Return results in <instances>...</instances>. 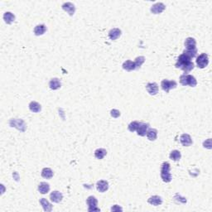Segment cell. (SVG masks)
I'll return each mask as SVG.
<instances>
[{
	"label": "cell",
	"instance_id": "obj_1",
	"mask_svg": "<svg viewBox=\"0 0 212 212\" xmlns=\"http://www.w3.org/2000/svg\"><path fill=\"white\" fill-rule=\"evenodd\" d=\"M175 66L182 70L185 73L190 72L191 70L194 69V64L191 62V58H190L189 56L185 55L183 53L180 55L177 58V62H176Z\"/></svg>",
	"mask_w": 212,
	"mask_h": 212
},
{
	"label": "cell",
	"instance_id": "obj_2",
	"mask_svg": "<svg viewBox=\"0 0 212 212\" xmlns=\"http://www.w3.org/2000/svg\"><path fill=\"white\" fill-rule=\"evenodd\" d=\"M185 47L186 50L183 51V54L188 56L190 58H194L197 55V49H196V42L192 37H188L185 41Z\"/></svg>",
	"mask_w": 212,
	"mask_h": 212
},
{
	"label": "cell",
	"instance_id": "obj_3",
	"mask_svg": "<svg viewBox=\"0 0 212 212\" xmlns=\"http://www.w3.org/2000/svg\"><path fill=\"white\" fill-rule=\"evenodd\" d=\"M171 166L168 162H165L162 164V168H161V177H162V181L168 183L172 181V174L170 172Z\"/></svg>",
	"mask_w": 212,
	"mask_h": 212
},
{
	"label": "cell",
	"instance_id": "obj_4",
	"mask_svg": "<svg viewBox=\"0 0 212 212\" xmlns=\"http://www.w3.org/2000/svg\"><path fill=\"white\" fill-rule=\"evenodd\" d=\"M180 83L184 86L189 85L191 87H195L197 85V81L193 75L184 74L180 76Z\"/></svg>",
	"mask_w": 212,
	"mask_h": 212
},
{
	"label": "cell",
	"instance_id": "obj_5",
	"mask_svg": "<svg viewBox=\"0 0 212 212\" xmlns=\"http://www.w3.org/2000/svg\"><path fill=\"white\" fill-rule=\"evenodd\" d=\"M196 64L197 66L201 69L206 67L209 64V56L206 53H202L196 58Z\"/></svg>",
	"mask_w": 212,
	"mask_h": 212
},
{
	"label": "cell",
	"instance_id": "obj_6",
	"mask_svg": "<svg viewBox=\"0 0 212 212\" xmlns=\"http://www.w3.org/2000/svg\"><path fill=\"white\" fill-rule=\"evenodd\" d=\"M162 89L166 93H168L171 89H175L177 86V84L175 81H168V80H163L161 83Z\"/></svg>",
	"mask_w": 212,
	"mask_h": 212
},
{
	"label": "cell",
	"instance_id": "obj_7",
	"mask_svg": "<svg viewBox=\"0 0 212 212\" xmlns=\"http://www.w3.org/2000/svg\"><path fill=\"white\" fill-rule=\"evenodd\" d=\"M87 205H88V210L89 211H100V210L97 207L98 201L95 196H89L86 200Z\"/></svg>",
	"mask_w": 212,
	"mask_h": 212
},
{
	"label": "cell",
	"instance_id": "obj_8",
	"mask_svg": "<svg viewBox=\"0 0 212 212\" xmlns=\"http://www.w3.org/2000/svg\"><path fill=\"white\" fill-rule=\"evenodd\" d=\"M146 89L151 95H155L158 93V85L155 82H149L146 85Z\"/></svg>",
	"mask_w": 212,
	"mask_h": 212
},
{
	"label": "cell",
	"instance_id": "obj_9",
	"mask_svg": "<svg viewBox=\"0 0 212 212\" xmlns=\"http://www.w3.org/2000/svg\"><path fill=\"white\" fill-rule=\"evenodd\" d=\"M180 142L185 147H189L193 143V141L189 134H183L180 138Z\"/></svg>",
	"mask_w": 212,
	"mask_h": 212
},
{
	"label": "cell",
	"instance_id": "obj_10",
	"mask_svg": "<svg viewBox=\"0 0 212 212\" xmlns=\"http://www.w3.org/2000/svg\"><path fill=\"white\" fill-rule=\"evenodd\" d=\"M51 201L55 202V203H59L62 201L63 199V195L62 192H60L58 191H53L50 195Z\"/></svg>",
	"mask_w": 212,
	"mask_h": 212
},
{
	"label": "cell",
	"instance_id": "obj_11",
	"mask_svg": "<svg viewBox=\"0 0 212 212\" xmlns=\"http://www.w3.org/2000/svg\"><path fill=\"white\" fill-rule=\"evenodd\" d=\"M96 188H97L98 191L103 193L105 192L106 191L109 189V183L108 181H104V180H100L97 182L96 184Z\"/></svg>",
	"mask_w": 212,
	"mask_h": 212
},
{
	"label": "cell",
	"instance_id": "obj_12",
	"mask_svg": "<svg viewBox=\"0 0 212 212\" xmlns=\"http://www.w3.org/2000/svg\"><path fill=\"white\" fill-rule=\"evenodd\" d=\"M166 6L162 3H157L154 5L152 6L151 8V12L154 14H159L164 11Z\"/></svg>",
	"mask_w": 212,
	"mask_h": 212
},
{
	"label": "cell",
	"instance_id": "obj_13",
	"mask_svg": "<svg viewBox=\"0 0 212 212\" xmlns=\"http://www.w3.org/2000/svg\"><path fill=\"white\" fill-rule=\"evenodd\" d=\"M149 129V124L146 123H140L139 127L138 128L137 133L138 135H139L141 137H143V136H146L147 134V132Z\"/></svg>",
	"mask_w": 212,
	"mask_h": 212
},
{
	"label": "cell",
	"instance_id": "obj_14",
	"mask_svg": "<svg viewBox=\"0 0 212 212\" xmlns=\"http://www.w3.org/2000/svg\"><path fill=\"white\" fill-rule=\"evenodd\" d=\"M9 123H10V125H11V127H15V128H17V129H19V130H21V128L19 127V125L22 127L24 130H25V123H24V121L22 119H11L10 120V122H9Z\"/></svg>",
	"mask_w": 212,
	"mask_h": 212
},
{
	"label": "cell",
	"instance_id": "obj_15",
	"mask_svg": "<svg viewBox=\"0 0 212 212\" xmlns=\"http://www.w3.org/2000/svg\"><path fill=\"white\" fill-rule=\"evenodd\" d=\"M62 9L66 12H67L68 13L70 14V16H72L73 14L75 13V7L72 3H65L62 5Z\"/></svg>",
	"mask_w": 212,
	"mask_h": 212
},
{
	"label": "cell",
	"instance_id": "obj_16",
	"mask_svg": "<svg viewBox=\"0 0 212 212\" xmlns=\"http://www.w3.org/2000/svg\"><path fill=\"white\" fill-rule=\"evenodd\" d=\"M120 36H121V30L119 28H113L109 32V38L113 41L118 39Z\"/></svg>",
	"mask_w": 212,
	"mask_h": 212
},
{
	"label": "cell",
	"instance_id": "obj_17",
	"mask_svg": "<svg viewBox=\"0 0 212 212\" xmlns=\"http://www.w3.org/2000/svg\"><path fill=\"white\" fill-rule=\"evenodd\" d=\"M148 202L151 205H153V206H159V205H161L162 203V200L158 195H153L148 199Z\"/></svg>",
	"mask_w": 212,
	"mask_h": 212
},
{
	"label": "cell",
	"instance_id": "obj_18",
	"mask_svg": "<svg viewBox=\"0 0 212 212\" xmlns=\"http://www.w3.org/2000/svg\"><path fill=\"white\" fill-rule=\"evenodd\" d=\"M38 191H39L41 194H43V195L47 194L50 191V185L47 183V182H45V181H42L38 186Z\"/></svg>",
	"mask_w": 212,
	"mask_h": 212
},
{
	"label": "cell",
	"instance_id": "obj_19",
	"mask_svg": "<svg viewBox=\"0 0 212 212\" xmlns=\"http://www.w3.org/2000/svg\"><path fill=\"white\" fill-rule=\"evenodd\" d=\"M123 68L127 71H133V70H136L135 62H132V61H126L123 62Z\"/></svg>",
	"mask_w": 212,
	"mask_h": 212
},
{
	"label": "cell",
	"instance_id": "obj_20",
	"mask_svg": "<svg viewBox=\"0 0 212 212\" xmlns=\"http://www.w3.org/2000/svg\"><path fill=\"white\" fill-rule=\"evenodd\" d=\"M49 86L53 90H56V89H58L60 87L62 86V83H61V81H60L59 79L53 78L49 82Z\"/></svg>",
	"mask_w": 212,
	"mask_h": 212
},
{
	"label": "cell",
	"instance_id": "obj_21",
	"mask_svg": "<svg viewBox=\"0 0 212 212\" xmlns=\"http://www.w3.org/2000/svg\"><path fill=\"white\" fill-rule=\"evenodd\" d=\"M47 32V27L44 24H40L35 27L34 28V33L36 36H41L43 35Z\"/></svg>",
	"mask_w": 212,
	"mask_h": 212
},
{
	"label": "cell",
	"instance_id": "obj_22",
	"mask_svg": "<svg viewBox=\"0 0 212 212\" xmlns=\"http://www.w3.org/2000/svg\"><path fill=\"white\" fill-rule=\"evenodd\" d=\"M40 203H41V205H42V207H43V210H44L45 211H51V210H52V206L51 205L50 202H49L47 199L42 198L40 200Z\"/></svg>",
	"mask_w": 212,
	"mask_h": 212
},
{
	"label": "cell",
	"instance_id": "obj_23",
	"mask_svg": "<svg viewBox=\"0 0 212 212\" xmlns=\"http://www.w3.org/2000/svg\"><path fill=\"white\" fill-rule=\"evenodd\" d=\"M146 135L150 141H154L157 139V130L155 128H150L148 130Z\"/></svg>",
	"mask_w": 212,
	"mask_h": 212
},
{
	"label": "cell",
	"instance_id": "obj_24",
	"mask_svg": "<svg viewBox=\"0 0 212 212\" xmlns=\"http://www.w3.org/2000/svg\"><path fill=\"white\" fill-rule=\"evenodd\" d=\"M29 109H30V110L32 112H33V113H38V112L41 111L42 107H41L40 104H38L36 101H32V102L29 104Z\"/></svg>",
	"mask_w": 212,
	"mask_h": 212
},
{
	"label": "cell",
	"instance_id": "obj_25",
	"mask_svg": "<svg viewBox=\"0 0 212 212\" xmlns=\"http://www.w3.org/2000/svg\"><path fill=\"white\" fill-rule=\"evenodd\" d=\"M3 19H4V21H5V22L7 24H10V23H12L13 22H14V20H15V16H14L12 13H10V12H7V13H5L4 15H3Z\"/></svg>",
	"mask_w": 212,
	"mask_h": 212
},
{
	"label": "cell",
	"instance_id": "obj_26",
	"mask_svg": "<svg viewBox=\"0 0 212 212\" xmlns=\"http://www.w3.org/2000/svg\"><path fill=\"white\" fill-rule=\"evenodd\" d=\"M42 176L46 179H51L53 176V172L51 168H45L42 171Z\"/></svg>",
	"mask_w": 212,
	"mask_h": 212
},
{
	"label": "cell",
	"instance_id": "obj_27",
	"mask_svg": "<svg viewBox=\"0 0 212 212\" xmlns=\"http://www.w3.org/2000/svg\"><path fill=\"white\" fill-rule=\"evenodd\" d=\"M107 153L105 149L104 148H98L95 151V157L97 159H103L104 157V156Z\"/></svg>",
	"mask_w": 212,
	"mask_h": 212
},
{
	"label": "cell",
	"instance_id": "obj_28",
	"mask_svg": "<svg viewBox=\"0 0 212 212\" xmlns=\"http://www.w3.org/2000/svg\"><path fill=\"white\" fill-rule=\"evenodd\" d=\"M181 157V153L178 150H173L171 152L170 158L173 161H179Z\"/></svg>",
	"mask_w": 212,
	"mask_h": 212
},
{
	"label": "cell",
	"instance_id": "obj_29",
	"mask_svg": "<svg viewBox=\"0 0 212 212\" xmlns=\"http://www.w3.org/2000/svg\"><path fill=\"white\" fill-rule=\"evenodd\" d=\"M140 123H141L138 122V121H133V122L129 123V125H128V130L130 132L137 131V129L139 127Z\"/></svg>",
	"mask_w": 212,
	"mask_h": 212
},
{
	"label": "cell",
	"instance_id": "obj_30",
	"mask_svg": "<svg viewBox=\"0 0 212 212\" xmlns=\"http://www.w3.org/2000/svg\"><path fill=\"white\" fill-rule=\"evenodd\" d=\"M144 62H145V57H144V56H138V57H137V58L135 59L134 62H135L136 69L140 68L141 66L144 63Z\"/></svg>",
	"mask_w": 212,
	"mask_h": 212
},
{
	"label": "cell",
	"instance_id": "obj_31",
	"mask_svg": "<svg viewBox=\"0 0 212 212\" xmlns=\"http://www.w3.org/2000/svg\"><path fill=\"white\" fill-rule=\"evenodd\" d=\"M203 145L205 148H207L208 149H210V148H211V139L209 138V139H207L206 141H205Z\"/></svg>",
	"mask_w": 212,
	"mask_h": 212
},
{
	"label": "cell",
	"instance_id": "obj_32",
	"mask_svg": "<svg viewBox=\"0 0 212 212\" xmlns=\"http://www.w3.org/2000/svg\"><path fill=\"white\" fill-rule=\"evenodd\" d=\"M111 115L114 118H118L119 116H120V112L117 109H113V110H111Z\"/></svg>",
	"mask_w": 212,
	"mask_h": 212
},
{
	"label": "cell",
	"instance_id": "obj_33",
	"mask_svg": "<svg viewBox=\"0 0 212 212\" xmlns=\"http://www.w3.org/2000/svg\"><path fill=\"white\" fill-rule=\"evenodd\" d=\"M111 210H113V211H115V210H122V208H120V207L118 206L117 205H115V206L112 207Z\"/></svg>",
	"mask_w": 212,
	"mask_h": 212
}]
</instances>
